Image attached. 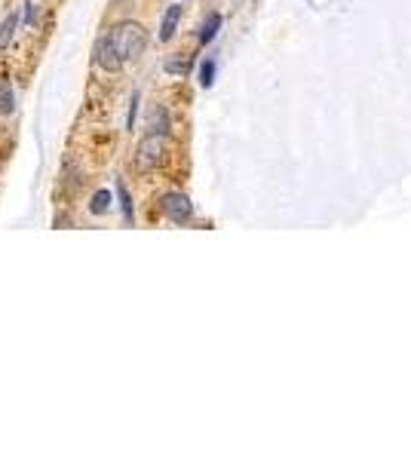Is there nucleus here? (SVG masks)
I'll return each instance as SVG.
<instances>
[{"instance_id":"obj_9","label":"nucleus","mask_w":411,"mask_h":460,"mask_svg":"<svg viewBox=\"0 0 411 460\" xmlns=\"http://www.w3.org/2000/svg\"><path fill=\"white\" fill-rule=\"evenodd\" d=\"M218 28H221V16H218V12H212V16L203 22V28H200V44H209V40L218 34Z\"/></svg>"},{"instance_id":"obj_8","label":"nucleus","mask_w":411,"mask_h":460,"mask_svg":"<svg viewBox=\"0 0 411 460\" xmlns=\"http://www.w3.org/2000/svg\"><path fill=\"white\" fill-rule=\"evenodd\" d=\"M147 129H151V132H160V136H166V132H169V114H166V108H154V111H151Z\"/></svg>"},{"instance_id":"obj_7","label":"nucleus","mask_w":411,"mask_h":460,"mask_svg":"<svg viewBox=\"0 0 411 460\" xmlns=\"http://www.w3.org/2000/svg\"><path fill=\"white\" fill-rule=\"evenodd\" d=\"M16 108V92H12L10 80H0V114H12Z\"/></svg>"},{"instance_id":"obj_5","label":"nucleus","mask_w":411,"mask_h":460,"mask_svg":"<svg viewBox=\"0 0 411 460\" xmlns=\"http://www.w3.org/2000/svg\"><path fill=\"white\" fill-rule=\"evenodd\" d=\"M179 22H181V3H172V6L166 10V16H163V25H160V40H163V44L175 37V31H179Z\"/></svg>"},{"instance_id":"obj_12","label":"nucleus","mask_w":411,"mask_h":460,"mask_svg":"<svg viewBox=\"0 0 411 460\" xmlns=\"http://www.w3.org/2000/svg\"><path fill=\"white\" fill-rule=\"evenodd\" d=\"M212 83H215V62L206 59L203 65H200V86H203V89H209Z\"/></svg>"},{"instance_id":"obj_10","label":"nucleus","mask_w":411,"mask_h":460,"mask_svg":"<svg viewBox=\"0 0 411 460\" xmlns=\"http://www.w3.org/2000/svg\"><path fill=\"white\" fill-rule=\"evenodd\" d=\"M108 209H111V194H108V190H98V194L92 196L89 212H92V215H104Z\"/></svg>"},{"instance_id":"obj_2","label":"nucleus","mask_w":411,"mask_h":460,"mask_svg":"<svg viewBox=\"0 0 411 460\" xmlns=\"http://www.w3.org/2000/svg\"><path fill=\"white\" fill-rule=\"evenodd\" d=\"M163 160H166V136L147 132V136L138 141V151H136L138 169H157Z\"/></svg>"},{"instance_id":"obj_4","label":"nucleus","mask_w":411,"mask_h":460,"mask_svg":"<svg viewBox=\"0 0 411 460\" xmlns=\"http://www.w3.org/2000/svg\"><path fill=\"white\" fill-rule=\"evenodd\" d=\"M95 65L102 68V71H120L126 65L123 59H120V53H117V46H114V37L111 34H104V37H98V44H95Z\"/></svg>"},{"instance_id":"obj_13","label":"nucleus","mask_w":411,"mask_h":460,"mask_svg":"<svg viewBox=\"0 0 411 460\" xmlns=\"http://www.w3.org/2000/svg\"><path fill=\"white\" fill-rule=\"evenodd\" d=\"M117 196H120V206H123V218L132 221V200H129V190L123 184H117Z\"/></svg>"},{"instance_id":"obj_11","label":"nucleus","mask_w":411,"mask_h":460,"mask_svg":"<svg viewBox=\"0 0 411 460\" xmlns=\"http://www.w3.org/2000/svg\"><path fill=\"white\" fill-rule=\"evenodd\" d=\"M166 71H169V74H188V71H190V55H172V59L166 62Z\"/></svg>"},{"instance_id":"obj_6","label":"nucleus","mask_w":411,"mask_h":460,"mask_svg":"<svg viewBox=\"0 0 411 460\" xmlns=\"http://www.w3.org/2000/svg\"><path fill=\"white\" fill-rule=\"evenodd\" d=\"M16 25H19V12H6L0 19V49L10 46V40L16 37Z\"/></svg>"},{"instance_id":"obj_3","label":"nucleus","mask_w":411,"mask_h":460,"mask_svg":"<svg viewBox=\"0 0 411 460\" xmlns=\"http://www.w3.org/2000/svg\"><path fill=\"white\" fill-rule=\"evenodd\" d=\"M160 209L166 212V218H172L175 224L190 221V215H194V206H190L188 194H181V190H169V194H163Z\"/></svg>"},{"instance_id":"obj_1","label":"nucleus","mask_w":411,"mask_h":460,"mask_svg":"<svg viewBox=\"0 0 411 460\" xmlns=\"http://www.w3.org/2000/svg\"><path fill=\"white\" fill-rule=\"evenodd\" d=\"M111 37H114V46H117V53H120V59H123V62H136L138 55L145 53V46H147V31L138 22L117 25L114 31H111Z\"/></svg>"},{"instance_id":"obj_15","label":"nucleus","mask_w":411,"mask_h":460,"mask_svg":"<svg viewBox=\"0 0 411 460\" xmlns=\"http://www.w3.org/2000/svg\"><path fill=\"white\" fill-rule=\"evenodd\" d=\"M25 6H28V12H25V22H28V25H34V19H37V3H34V0H28Z\"/></svg>"},{"instance_id":"obj_14","label":"nucleus","mask_w":411,"mask_h":460,"mask_svg":"<svg viewBox=\"0 0 411 460\" xmlns=\"http://www.w3.org/2000/svg\"><path fill=\"white\" fill-rule=\"evenodd\" d=\"M138 102H141V95H138V92H132V98H129V114H126V129H129V132H132V126H136Z\"/></svg>"}]
</instances>
